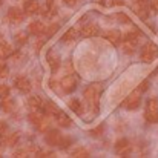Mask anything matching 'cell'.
Masks as SVG:
<instances>
[{
    "mask_svg": "<svg viewBox=\"0 0 158 158\" xmlns=\"http://www.w3.org/2000/svg\"><path fill=\"white\" fill-rule=\"evenodd\" d=\"M102 92H103V86H102L100 83H92V85H89V86L85 89V92H83L85 100L88 102V105L92 107L94 112H98Z\"/></svg>",
    "mask_w": 158,
    "mask_h": 158,
    "instance_id": "cell-1",
    "label": "cell"
},
{
    "mask_svg": "<svg viewBox=\"0 0 158 158\" xmlns=\"http://www.w3.org/2000/svg\"><path fill=\"white\" fill-rule=\"evenodd\" d=\"M158 57V46L152 42H148L143 48H141V52H140V58L143 63H152L155 58Z\"/></svg>",
    "mask_w": 158,
    "mask_h": 158,
    "instance_id": "cell-2",
    "label": "cell"
},
{
    "mask_svg": "<svg viewBox=\"0 0 158 158\" xmlns=\"http://www.w3.org/2000/svg\"><path fill=\"white\" fill-rule=\"evenodd\" d=\"M28 120L39 132H48L49 131V121L43 115H40L39 112H31L28 115Z\"/></svg>",
    "mask_w": 158,
    "mask_h": 158,
    "instance_id": "cell-3",
    "label": "cell"
},
{
    "mask_svg": "<svg viewBox=\"0 0 158 158\" xmlns=\"http://www.w3.org/2000/svg\"><path fill=\"white\" fill-rule=\"evenodd\" d=\"M144 117L148 123H158V98L152 97L148 100Z\"/></svg>",
    "mask_w": 158,
    "mask_h": 158,
    "instance_id": "cell-4",
    "label": "cell"
},
{
    "mask_svg": "<svg viewBox=\"0 0 158 158\" xmlns=\"http://www.w3.org/2000/svg\"><path fill=\"white\" fill-rule=\"evenodd\" d=\"M114 149H115V154L117 155L126 157V155H129L132 152V144H131V141L127 138H120V140H117Z\"/></svg>",
    "mask_w": 158,
    "mask_h": 158,
    "instance_id": "cell-5",
    "label": "cell"
},
{
    "mask_svg": "<svg viewBox=\"0 0 158 158\" xmlns=\"http://www.w3.org/2000/svg\"><path fill=\"white\" fill-rule=\"evenodd\" d=\"M141 92L140 91H135V92H132L131 95H127V98L123 102V107L124 109H129V110H134V109H137L138 106L141 105V95H140Z\"/></svg>",
    "mask_w": 158,
    "mask_h": 158,
    "instance_id": "cell-6",
    "label": "cell"
},
{
    "mask_svg": "<svg viewBox=\"0 0 158 158\" xmlns=\"http://www.w3.org/2000/svg\"><path fill=\"white\" fill-rule=\"evenodd\" d=\"M14 86L15 89H19L22 94H29L31 89H32V85L29 81V78H26L25 75H17L14 78Z\"/></svg>",
    "mask_w": 158,
    "mask_h": 158,
    "instance_id": "cell-7",
    "label": "cell"
},
{
    "mask_svg": "<svg viewBox=\"0 0 158 158\" xmlns=\"http://www.w3.org/2000/svg\"><path fill=\"white\" fill-rule=\"evenodd\" d=\"M132 9H134V12H135L140 19H143V20H146V19L149 17V5H148L146 0H143V2H134Z\"/></svg>",
    "mask_w": 158,
    "mask_h": 158,
    "instance_id": "cell-8",
    "label": "cell"
},
{
    "mask_svg": "<svg viewBox=\"0 0 158 158\" xmlns=\"http://www.w3.org/2000/svg\"><path fill=\"white\" fill-rule=\"evenodd\" d=\"M23 19H25V11L19 9L17 6H12V8L8 9V20H9L11 23L19 25V23L23 22Z\"/></svg>",
    "mask_w": 158,
    "mask_h": 158,
    "instance_id": "cell-9",
    "label": "cell"
},
{
    "mask_svg": "<svg viewBox=\"0 0 158 158\" xmlns=\"http://www.w3.org/2000/svg\"><path fill=\"white\" fill-rule=\"evenodd\" d=\"M77 80L74 78V77H64L61 81H60V88H61V91L64 92V94H71V92H74L75 89H77Z\"/></svg>",
    "mask_w": 158,
    "mask_h": 158,
    "instance_id": "cell-10",
    "label": "cell"
},
{
    "mask_svg": "<svg viewBox=\"0 0 158 158\" xmlns=\"http://www.w3.org/2000/svg\"><path fill=\"white\" fill-rule=\"evenodd\" d=\"M61 134L57 131V129H49L48 132H45V141L46 144L49 146H58L60 141H61Z\"/></svg>",
    "mask_w": 158,
    "mask_h": 158,
    "instance_id": "cell-11",
    "label": "cell"
},
{
    "mask_svg": "<svg viewBox=\"0 0 158 158\" xmlns=\"http://www.w3.org/2000/svg\"><path fill=\"white\" fill-rule=\"evenodd\" d=\"M23 11L28 15H34V14L42 12V6H40V3L37 0H26L25 5H23Z\"/></svg>",
    "mask_w": 158,
    "mask_h": 158,
    "instance_id": "cell-12",
    "label": "cell"
},
{
    "mask_svg": "<svg viewBox=\"0 0 158 158\" xmlns=\"http://www.w3.org/2000/svg\"><path fill=\"white\" fill-rule=\"evenodd\" d=\"M42 109H43V112H45L46 117H52V118H55V117L61 112V109L55 105L54 102H46V103H43V107H42Z\"/></svg>",
    "mask_w": 158,
    "mask_h": 158,
    "instance_id": "cell-13",
    "label": "cell"
},
{
    "mask_svg": "<svg viewBox=\"0 0 158 158\" xmlns=\"http://www.w3.org/2000/svg\"><path fill=\"white\" fill-rule=\"evenodd\" d=\"M103 37L107 42H110L112 45H118L121 42V39H123V34L120 31H117V29H109V31H106L103 34Z\"/></svg>",
    "mask_w": 158,
    "mask_h": 158,
    "instance_id": "cell-14",
    "label": "cell"
},
{
    "mask_svg": "<svg viewBox=\"0 0 158 158\" xmlns=\"http://www.w3.org/2000/svg\"><path fill=\"white\" fill-rule=\"evenodd\" d=\"M46 61H48V64H49V68H51L52 72H57L58 68H60V64H61L60 57L54 52V51H49V52H48V55H46Z\"/></svg>",
    "mask_w": 158,
    "mask_h": 158,
    "instance_id": "cell-15",
    "label": "cell"
},
{
    "mask_svg": "<svg viewBox=\"0 0 158 158\" xmlns=\"http://www.w3.org/2000/svg\"><path fill=\"white\" fill-rule=\"evenodd\" d=\"M98 34H100V28L95 23H88L81 29V35L83 37H94V35H98Z\"/></svg>",
    "mask_w": 158,
    "mask_h": 158,
    "instance_id": "cell-16",
    "label": "cell"
},
{
    "mask_svg": "<svg viewBox=\"0 0 158 158\" xmlns=\"http://www.w3.org/2000/svg\"><path fill=\"white\" fill-rule=\"evenodd\" d=\"M28 31H29L31 34H34V35H40V34H43V32L46 31V28H45L43 22H39V20H35V22H31V23H29V26H28Z\"/></svg>",
    "mask_w": 158,
    "mask_h": 158,
    "instance_id": "cell-17",
    "label": "cell"
},
{
    "mask_svg": "<svg viewBox=\"0 0 158 158\" xmlns=\"http://www.w3.org/2000/svg\"><path fill=\"white\" fill-rule=\"evenodd\" d=\"M19 141H20V134H19V132H11L9 135H6V137L3 138V144L8 146V148L17 146Z\"/></svg>",
    "mask_w": 158,
    "mask_h": 158,
    "instance_id": "cell-18",
    "label": "cell"
},
{
    "mask_svg": "<svg viewBox=\"0 0 158 158\" xmlns=\"http://www.w3.org/2000/svg\"><path fill=\"white\" fill-rule=\"evenodd\" d=\"M137 45H138V40H123V51H124V54L132 55L137 51Z\"/></svg>",
    "mask_w": 158,
    "mask_h": 158,
    "instance_id": "cell-19",
    "label": "cell"
},
{
    "mask_svg": "<svg viewBox=\"0 0 158 158\" xmlns=\"http://www.w3.org/2000/svg\"><path fill=\"white\" fill-rule=\"evenodd\" d=\"M28 105H29V107H31V109L39 110V109H42V107H43V100H42V97H40V95L34 94V95H31V97H29Z\"/></svg>",
    "mask_w": 158,
    "mask_h": 158,
    "instance_id": "cell-20",
    "label": "cell"
},
{
    "mask_svg": "<svg viewBox=\"0 0 158 158\" xmlns=\"http://www.w3.org/2000/svg\"><path fill=\"white\" fill-rule=\"evenodd\" d=\"M12 54H14V48H12L9 43H6L5 40H2V42H0V58L11 57Z\"/></svg>",
    "mask_w": 158,
    "mask_h": 158,
    "instance_id": "cell-21",
    "label": "cell"
},
{
    "mask_svg": "<svg viewBox=\"0 0 158 158\" xmlns=\"http://www.w3.org/2000/svg\"><path fill=\"white\" fill-rule=\"evenodd\" d=\"M55 121H57V124H58V126H61V127H69V126L72 124V120H71V118H69L63 110L55 117Z\"/></svg>",
    "mask_w": 158,
    "mask_h": 158,
    "instance_id": "cell-22",
    "label": "cell"
},
{
    "mask_svg": "<svg viewBox=\"0 0 158 158\" xmlns=\"http://www.w3.org/2000/svg\"><path fill=\"white\" fill-rule=\"evenodd\" d=\"M68 107H69L72 112L78 114V115H81V114H83V106H81V102H80V100H77V98L69 100V102H68Z\"/></svg>",
    "mask_w": 158,
    "mask_h": 158,
    "instance_id": "cell-23",
    "label": "cell"
},
{
    "mask_svg": "<svg viewBox=\"0 0 158 158\" xmlns=\"http://www.w3.org/2000/svg\"><path fill=\"white\" fill-rule=\"evenodd\" d=\"M77 35H78V32L75 31V28H69V29H68V31L63 34L61 42H63V43H69V42L75 40V39H77Z\"/></svg>",
    "mask_w": 158,
    "mask_h": 158,
    "instance_id": "cell-24",
    "label": "cell"
},
{
    "mask_svg": "<svg viewBox=\"0 0 158 158\" xmlns=\"http://www.w3.org/2000/svg\"><path fill=\"white\" fill-rule=\"evenodd\" d=\"M14 106H15V102H14L12 98H9V97L2 98V109H3L5 112H11V110L14 109Z\"/></svg>",
    "mask_w": 158,
    "mask_h": 158,
    "instance_id": "cell-25",
    "label": "cell"
},
{
    "mask_svg": "<svg viewBox=\"0 0 158 158\" xmlns=\"http://www.w3.org/2000/svg\"><path fill=\"white\" fill-rule=\"evenodd\" d=\"M71 155L72 157H78V158H85V157H89V151L86 149V148H75L72 152H71Z\"/></svg>",
    "mask_w": 158,
    "mask_h": 158,
    "instance_id": "cell-26",
    "label": "cell"
},
{
    "mask_svg": "<svg viewBox=\"0 0 158 158\" xmlns=\"http://www.w3.org/2000/svg\"><path fill=\"white\" fill-rule=\"evenodd\" d=\"M15 42H17V45H26L28 43V34L26 32H17Z\"/></svg>",
    "mask_w": 158,
    "mask_h": 158,
    "instance_id": "cell-27",
    "label": "cell"
},
{
    "mask_svg": "<svg viewBox=\"0 0 158 158\" xmlns=\"http://www.w3.org/2000/svg\"><path fill=\"white\" fill-rule=\"evenodd\" d=\"M72 143H74V140H72L71 137H63L61 141H60V144H58V148H60V149H69Z\"/></svg>",
    "mask_w": 158,
    "mask_h": 158,
    "instance_id": "cell-28",
    "label": "cell"
},
{
    "mask_svg": "<svg viewBox=\"0 0 158 158\" xmlns=\"http://www.w3.org/2000/svg\"><path fill=\"white\" fill-rule=\"evenodd\" d=\"M103 132H105V124H100V126H97L95 129L89 131V135H92V137H102Z\"/></svg>",
    "mask_w": 158,
    "mask_h": 158,
    "instance_id": "cell-29",
    "label": "cell"
},
{
    "mask_svg": "<svg viewBox=\"0 0 158 158\" xmlns=\"http://www.w3.org/2000/svg\"><path fill=\"white\" fill-rule=\"evenodd\" d=\"M8 75H9V69H8V66L0 63V80H5Z\"/></svg>",
    "mask_w": 158,
    "mask_h": 158,
    "instance_id": "cell-30",
    "label": "cell"
},
{
    "mask_svg": "<svg viewBox=\"0 0 158 158\" xmlns=\"http://www.w3.org/2000/svg\"><path fill=\"white\" fill-rule=\"evenodd\" d=\"M57 31H58V25H57V23H52V25L46 29V35H48V37H54V34H55Z\"/></svg>",
    "mask_w": 158,
    "mask_h": 158,
    "instance_id": "cell-31",
    "label": "cell"
},
{
    "mask_svg": "<svg viewBox=\"0 0 158 158\" xmlns=\"http://www.w3.org/2000/svg\"><path fill=\"white\" fill-rule=\"evenodd\" d=\"M9 97V88L6 85H0V98Z\"/></svg>",
    "mask_w": 158,
    "mask_h": 158,
    "instance_id": "cell-32",
    "label": "cell"
},
{
    "mask_svg": "<svg viewBox=\"0 0 158 158\" xmlns=\"http://www.w3.org/2000/svg\"><path fill=\"white\" fill-rule=\"evenodd\" d=\"M117 19H118L121 23H131V19H129V15H126L124 12H118V14H117Z\"/></svg>",
    "mask_w": 158,
    "mask_h": 158,
    "instance_id": "cell-33",
    "label": "cell"
},
{
    "mask_svg": "<svg viewBox=\"0 0 158 158\" xmlns=\"http://www.w3.org/2000/svg\"><path fill=\"white\" fill-rule=\"evenodd\" d=\"M149 86H151L149 80H143V81L140 83V86H138V91H140V92H146V91L149 89Z\"/></svg>",
    "mask_w": 158,
    "mask_h": 158,
    "instance_id": "cell-34",
    "label": "cell"
},
{
    "mask_svg": "<svg viewBox=\"0 0 158 158\" xmlns=\"http://www.w3.org/2000/svg\"><path fill=\"white\" fill-rule=\"evenodd\" d=\"M6 131H8V124L3 120H0V137H3L6 134Z\"/></svg>",
    "mask_w": 158,
    "mask_h": 158,
    "instance_id": "cell-35",
    "label": "cell"
},
{
    "mask_svg": "<svg viewBox=\"0 0 158 158\" xmlns=\"http://www.w3.org/2000/svg\"><path fill=\"white\" fill-rule=\"evenodd\" d=\"M109 3L112 6H123L124 5V0H109Z\"/></svg>",
    "mask_w": 158,
    "mask_h": 158,
    "instance_id": "cell-36",
    "label": "cell"
},
{
    "mask_svg": "<svg viewBox=\"0 0 158 158\" xmlns=\"http://www.w3.org/2000/svg\"><path fill=\"white\" fill-rule=\"evenodd\" d=\"M78 0H63V3H66L68 6H75Z\"/></svg>",
    "mask_w": 158,
    "mask_h": 158,
    "instance_id": "cell-37",
    "label": "cell"
},
{
    "mask_svg": "<svg viewBox=\"0 0 158 158\" xmlns=\"http://www.w3.org/2000/svg\"><path fill=\"white\" fill-rule=\"evenodd\" d=\"M43 43H45L43 40H40V42H37V43H35V51H37V52H39L42 48H43Z\"/></svg>",
    "mask_w": 158,
    "mask_h": 158,
    "instance_id": "cell-38",
    "label": "cell"
},
{
    "mask_svg": "<svg viewBox=\"0 0 158 158\" xmlns=\"http://www.w3.org/2000/svg\"><path fill=\"white\" fill-rule=\"evenodd\" d=\"M152 8L155 11H158V0H152Z\"/></svg>",
    "mask_w": 158,
    "mask_h": 158,
    "instance_id": "cell-39",
    "label": "cell"
},
{
    "mask_svg": "<svg viewBox=\"0 0 158 158\" xmlns=\"http://www.w3.org/2000/svg\"><path fill=\"white\" fill-rule=\"evenodd\" d=\"M46 5H48V8H51L54 5V0H46Z\"/></svg>",
    "mask_w": 158,
    "mask_h": 158,
    "instance_id": "cell-40",
    "label": "cell"
},
{
    "mask_svg": "<svg viewBox=\"0 0 158 158\" xmlns=\"http://www.w3.org/2000/svg\"><path fill=\"white\" fill-rule=\"evenodd\" d=\"M97 3H100V5H105V0H95Z\"/></svg>",
    "mask_w": 158,
    "mask_h": 158,
    "instance_id": "cell-41",
    "label": "cell"
},
{
    "mask_svg": "<svg viewBox=\"0 0 158 158\" xmlns=\"http://www.w3.org/2000/svg\"><path fill=\"white\" fill-rule=\"evenodd\" d=\"M2 40H3V35H2V34H0V42H2Z\"/></svg>",
    "mask_w": 158,
    "mask_h": 158,
    "instance_id": "cell-42",
    "label": "cell"
},
{
    "mask_svg": "<svg viewBox=\"0 0 158 158\" xmlns=\"http://www.w3.org/2000/svg\"><path fill=\"white\" fill-rule=\"evenodd\" d=\"M134 2H143V0H134Z\"/></svg>",
    "mask_w": 158,
    "mask_h": 158,
    "instance_id": "cell-43",
    "label": "cell"
},
{
    "mask_svg": "<svg viewBox=\"0 0 158 158\" xmlns=\"http://www.w3.org/2000/svg\"><path fill=\"white\" fill-rule=\"evenodd\" d=\"M2 3H3V0H0V6H2Z\"/></svg>",
    "mask_w": 158,
    "mask_h": 158,
    "instance_id": "cell-44",
    "label": "cell"
}]
</instances>
